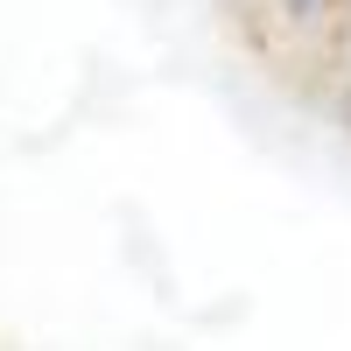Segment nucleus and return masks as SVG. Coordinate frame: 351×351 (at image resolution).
<instances>
[{"instance_id":"f257e3e1","label":"nucleus","mask_w":351,"mask_h":351,"mask_svg":"<svg viewBox=\"0 0 351 351\" xmlns=\"http://www.w3.org/2000/svg\"><path fill=\"white\" fill-rule=\"evenodd\" d=\"M239 14L253 21V36L281 64H316L330 71L337 28H344V0H239Z\"/></svg>"},{"instance_id":"f03ea898","label":"nucleus","mask_w":351,"mask_h":351,"mask_svg":"<svg viewBox=\"0 0 351 351\" xmlns=\"http://www.w3.org/2000/svg\"><path fill=\"white\" fill-rule=\"evenodd\" d=\"M351 71V0H344V28H337V49H330V71H324V84L330 77H344Z\"/></svg>"}]
</instances>
